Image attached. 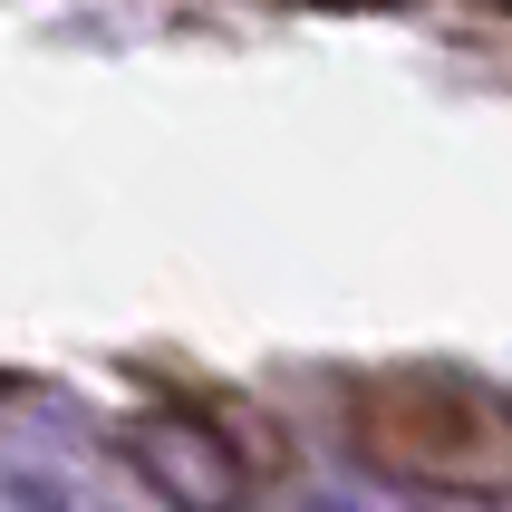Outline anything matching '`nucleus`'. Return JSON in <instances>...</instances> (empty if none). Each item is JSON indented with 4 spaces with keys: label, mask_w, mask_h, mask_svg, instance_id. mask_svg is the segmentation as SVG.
<instances>
[{
    "label": "nucleus",
    "mask_w": 512,
    "mask_h": 512,
    "mask_svg": "<svg viewBox=\"0 0 512 512\" xmlns=\"http://www.w3.org/2000/svg\"><path fill=\"white\" fill-rule=\"evenodd\" d=\"M126 455L155 474V484L174 493L184 512H242V493H252V474H242V455H232L223 435L203 426V416H136L126 426Z\"/></svg>",
    "instance_id": "2"
},
{
    "label": "nucleus",
    "mask_w": 512,
    "mask_h": 512,
    "mask_svg": "<svg viewBox=\"0 0 512 512\" xmlns=\"http://www.w3.org/2000/svg\"><path fill=\"white\" fill-rule=\"evenodd\" d=\"M348 445L368 474H387L406 493H455V503L512 493V397L464 368H435V358L358 377L348 387Z\"/></svg>",
    "instance_id": "1"
}]
</instances>
